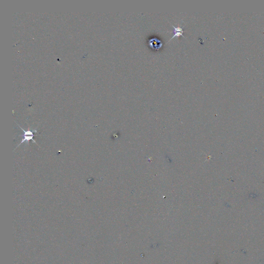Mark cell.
Masks as SVG:
<instances>
[{
    "label": "cell",
    "instance_id": "cell-1",
    "mask_svg": "<svg viewBox=\"0 0 264 264\" xmlns=\"http://www.w3.org/2000/svg\"><path fill=\"white\" fill-rule=\"evenodd\" d=\"M19 127L23 130V131L24 132V134H23V135L22 136H21L23 137V139L21 141V142L18 145V146H19L21 144L23 143V142H28V141H29L30 140H32L34 143H35L36 144H37V143L36 142V141L35 140H34V139H33V137L34 136V133H37V130H35L31 131V130L29 129V127H28L27 130H25L22 127H21L20 126H19Z\"/></svg>",
    "mask_w": 264,
    "mask_h": 264
},
{
    "label": "cell",
    "instance_id": "cell-2",
    "mask_svg": "<svg viewBox=\"0 0 264 264\" xmlns=\"http://www.w3.org/2000/svg\"><path fill=\"white\" fill-rule=\"evenodd\" d=\"M148 44L150 47H151L153 48H155L157 50L160 48L162 45V43L161 42V41L157 38H153L150 39L148 40Z\"/></svg>",
    "mask_w": 264,
    "mask_h": 264
},
{
    "label": "cell",
    "instance_id": "cell-3",
    "mask_svg": "<svg viewBox=\"0 0 264 264\" xmlns=\"http://www.w3.org/2000/svg\"><path fill=\"white\" fill-rule=\"evenodd\" d=\"M171 25L174 28V30H173V33H174V35L171 38V39L169 41H170L171 39H172L173 38H174L175 37H178V36H182V37L185 38V37L183 35V33H184V31H183V28H181V27H175V26H174L172 24H171Z\"/></svg>",
    "mask_w": 264,
    "mask_h": 264
}]
</instances>
